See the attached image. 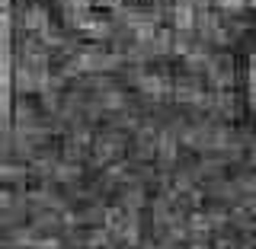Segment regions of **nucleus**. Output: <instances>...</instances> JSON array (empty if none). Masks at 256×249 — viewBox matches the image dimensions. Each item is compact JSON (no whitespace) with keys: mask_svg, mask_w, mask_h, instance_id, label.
<instances>
[{"mask_svg":"<svg viewBox=\"0 0 256 249\" xmlns=\"http://www.w3.org/2000/svg\"><path fill=\"white\" fill-rule=\"evenodd\" d=\"M246 99H250V106L256 112V48L250 54V64H246Z\"/></svg>","mask_w":256,"mask_h":249,"instance_id":"f257e3e1","label":"nucleus"}]
</instances>
